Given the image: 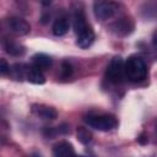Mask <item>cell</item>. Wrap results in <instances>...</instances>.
<instances>
[{"instance_id": "6da1fadb", "label": "cell", "mask_w": 157, "mask_h": 157, "mask_svg": "<svg viewBox=\"0 0 157 157\" xmlns=\"http://www.w3.org/2000/svg\"><path fill=\"white\" fill-rule=\"evenodd\" d=\"M124 74L129 81L141 82L147 76V66L140 56L131 55L124 63Z\"/></svg>"}, {"instance_id": "7a4b0ae2", "label": "cell", "mask_w": 157, "mask_h": 157, "mask_svg": "<svg viewBox=\"0 0 157 157\" xmlns=\"http://www.w3.org/2000/svg\"><path fill=\"white\" fill-rule=\"evenodd\" d=\"M88 126L99 131H110L118 125V120L110 114H90L85 118Z\"/></svg>"}, {"instance_id": "3957f363", "label": "cell", "mask_w": 157, "mask_h": 157, "mask_svg": "<svg viewBox=\"0 0 157 157\" xmlns=\"http://www.w3.org/2000/svg\"><path fill=\"white\" fill-rule=\"evenodd\" d=\"M93 12L98 20L107 21L117 15L118 5L112 0H96L93 2Z\"/></svg>"}, {"instance_id": "277c9868", "label": "cell", "mask_w": 157, "mask_h": 157, "mask_svg": "<svg viewBox=\"0 0 157 157\" xmlns=\"http://www.w3.org/2000/svg\"><path fill=\"white\" fill-rule=\"evenodd\" d=\"M105 77L110 83H120L124 78H125V74H124V61L121 58H114L110 64L107 67V72H105Z\"/></svg>"}, {"instance_id": "5b68a950", "label": "cell", "mask_w": 157, "mask_h": 157, "mask_svg": "<svg viewBox=\"0 0 157 157\" xmlns=\"http://www.w3.org/2000/svg\"><path fill=\"white\" fill-rule=\"evenodd\" d=\"M7 25H9V28L11 29V32H13L15 34H18V36H25L31 31L29 23L21 17H10L7 20Z\"/></svg>"}, {"instance_id": "8992f818", "label": "cell", "mask_w": 157, "mask_h": 157, "mask_svg": "<svg viewBox=\"0 0 157 157\" xmlns=\"http://www.w3.org/2000/svg\"><path fill=\"white\" fill-rule=\"evenodd\" d=\"M23 76L27 78L28 82L31 83H34V85H42L45 82V77L43 75V72L36 67L34 65H25V72H23Z\"/></svg>"}, {"instance_id": "52a82bcc", "label": "cell", "mask_w": 157, "mask_h": 157, "mask_svg": "<svg viewBox=\"0 0 157 157\" xmlns=\"http://www.w3.org/2000/svg\"><path fill=\"white\" fill-rule=\"evenodd\" d=\"M32 112L37 117L45 119V120H54L58 117V113L53 107L44 105V104H34L32 107Z\"/></svg>"}, {"instance_id": "ba28073f", "label": "cell", "mask_w": 157, "mask_h": 157, "mask_svg": "<svg viewBox=\"0 0 157 157\" xmlns=\"http://www.w3.org/2000/svg\"><path fill=\"white\" fill-rule=\"evenodd\" d=\"M76 34H77V45L82 49L88 48L94 40V32L90 26H87Z\"/></svg>"}, {"instance_id": "9c48e42d", "label": "cell", "mask_w": 157, "mask_h": 157, "mask_svg": "<svg viewBox=\"0 0 157 157\" xmlns=\"http://www.w3.org/2000/svg\"><path fill=\"white\" fill-rule=\"evenodd\" d=\"M53 155L56 157H66L75 155V150L72 145L67 141H60L53 147Z\"/></svg>"}, {"instance_id": "30bf717a", "label": "cell", "mask_w": 157, "mask_h": 157, "mask_svg": "<svg viewBox=\"0 0 157 157\" xmlns=\"http://www.w3.org/2000/svg\"><path fill=\"white\" fill-rule=\"evenodd\" d=\"M53 64V60L49 55L47 54H43V53H39V54H36L33 56V65L36 67H38L40 71H45L48 70Z\"/></svg>"}, {"instance_id": "8fae6325", "label": "cell", "mask_w": 157, "mask_h": 157, "mask_svg": "<svg viewBox=\"0 0 157 157\" xmlns=\"http://www.w3.org/2000/svg\"><path fill=\"white\" fill-rule=\"evenodd\" d=\"M70 27V22L67 20V17H59L58 20H55L54 25H53V33L55 36H64L67 33Z\"/></svg>"}, {"instance_id": "7c38bea8", "label": "cell", "mask_w": 157, "mask_h": 157, "mask_svg": "<svg viewBox=\"0 0 157 157\" xmlns=\"http://www.w3.org/2000/svg\"><path fill=\"white\" fill-rule=\"evenodd\" d=\"M4 48L6 49V52L9 54L15 55V56H20V55L25 54V47H22L21 44H18L11 39H6L4 42Z\"/></svg>"}, {"instance_id": "4fadbf2b", "label": "cell", "mask_w": 157, "mask_h": 157, "mask_svg": "<svg viewBox=\"0 0 157 157\" xmlns=\"http://www.w3.org/2000/svg\"><path fill=\"white\" fill-rule=\"evenodd\" d=\"M113 29L118 34H126L132 29V23L128 18H121L113 25Z\"/></svg>"}, {"instance_id": "5bb4252c", "label": "cell", "mask_w": 157, "mask_h": 157, "mask_svg": "<svg viewBox=\"0 0 157 157\" xmlns=\"http://www.w3.org/2000/svg\"><path fill=\"white\" fill-rule=\"evenodd\" d=\"M76 136H77V140L83 145H87L92 141V132L85 126H78L77 128Z\"/></svg>"}, {"instance_id": "9a60e30c", "label": "cell", "mask_w": 157, "mask_h": 157, "mask_svg": "<svg viewBox=\"0 0 157 157\" xmlns=\"http://www.w3.org/2000/svg\"><path fill=\"white\" fill-rule=\"evenodd\" d=\"M88 25L86 22V17H85L83 12L82 11H76V13L74 16V28H75V32L78 33L80 31H82Z\"/></svg>"}, {"instance_id": "2e32d148", "label": "cell", "mask_w": 157, "mask_h": 157, "mask_svg": "<svg viewBox=\"0 0 157 157\" xmlns=\"http://www.w3.org/2000/svg\"><path fill=\"white\" fill-rule=\"evenodd\" d=\"M60 74H61V77H63V78H69V77L71 76V74H72V66H71L69 63L64 61V63L61 64Z\"/></svg>"}, {"instance_id": "e0dca14e", "label": "cell", "mask_w": 157, "mask_h": 157, "mask_svg": "<svg viewBox=\"0 0 157 157\" xmlns=\"http://www.w3.org/2000/svg\"><path fill=\"white\" fill-rule=\"evenodd\" d=\"M9 71H10V65L7 64V61H6L5 59L0 58V74L5 75V74H7Z\"/></svg>"}, {"instance_id": "ac0fdd59", "label": "cell", "mask_w": 157, "mask_h": 157, "mask_svg": "<svg viewBox=\"0 0 157 157\" xmlns=\"http://www.w3.org/2000/svg\"><path fill=\"white\" fill-rule=\"evenodd\" d=\"M137 141H139L140 144L145 145V144H147V142H148V137H147V135H146V134H141V135H140V137L137 139Z\"/></svg>"}, {"instance_id": "d6986e66", "label": "cell", "mask_w": 157, "mask_h": 157, "mask_svg": "<svg viewBox=\"0 0 157 157\" xmlns=\"http://www.w3.org/2000/svg\"><path fill=\"white\" fill-rule=\"evenodd\" d=\"M40 2H42V5H43L44 7H48V6H50V5H52L53 0H40Z\"/></svg>"}]
</instances>
